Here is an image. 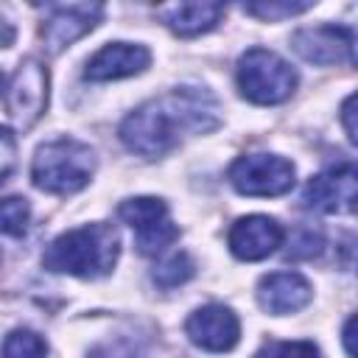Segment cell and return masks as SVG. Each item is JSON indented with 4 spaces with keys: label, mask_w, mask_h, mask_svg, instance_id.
Listing matches in <instances>:
<instances>
[{
    "label": "cell",
    "mask_w": 358,
    "mask_h": 358,
    "mask_svg": "<svg viewBox=\"0 0 358 358\" xmlns=\"http://www.w3.org/2000/svg\"><path fill=\"white\" fill-rule=\"evenodd\" d=\"M193 271H196V266H193L190 255L187 252H173L162 263L154 266V274L151 277H154V282L159 288H176L182 282H187L193 277Z\"/></svg>",
    "instance_id": "17"
},
{
    "label": "cell",
    "mask_w": 358,
    "mask_h": 358,
    "mask_svg": "<svg viewBox=\"0 0 358 358\" xmlns=\"http://www.w3.org/2000/svg\"><path fill=\"white\" fill-rule=\"evenodd\" d=\"M355 95H347V101L341 103V120H344V129H347V137H350V143H355L358 140V134H355Z\"/></svg>",
    "instance_id": "23"
},
{
    "label": "cell",
    "mask_w": 358,
    "mask_h": 358,
    "mask_svg": "<svg viewBox=\"0 0 358 358\" xmlns=\"http://www.w3.org/2000/svg\"><path fill=\"white\" fill-rule=\"evenodd\" d=\"M355 187H358V176H355L352 162L324 168L322 173L308 179V185L302 190V207L313 210V213H324V215L352 213Z\"/></svg>",
    "instance_id": "9"
},
{
    "label": "cell",
    "mask_w": 358,
    "mask_h": 358,
    "mask_svg": "<svg viewBox=\"0 0 358 358\" xmlns=\"http://www.w3.org/2000/svg\"><path fill=\"white\" fill-rule=\"evenodd\" d=\"M260 352H305V355H316V344L310 341H280V344H266Z\"/></svg>",
    "instance_id": "22"
},
{
    "label": "cell",
    "mask_w": 358,
    "mask_h": 358,
    "mask_svg": "<svg viewBox=\"0 0 358 358\" xmlns=\"http://www.w3.org/2000/svg\"><path fill=\"white\" fill-rule=\"evenodd\" d=\"M117 255L120 238L109 224H84L53 238L42 255V266L56 274L95 280L115 268Z\"/></svg>",
    "instance_id": "2"
},
{
    "label": "cell",
    "mask_w": 358,
    "mask_h": 358,
    "mask_svg": "<svg viewBox=\"0 0 358 358\" xmlns=\"http://www.w3.org/2000/svg\"><path fill=\"white\" fill-rule=\"evenodd\" d=\"M45 352H48L45 338L28 327L11 330L3 341V355H8V358H31V355H45Z\"/></svg>",
    "instance_id": "18"
},
{
    "label": "cell",
    "mask_w": 358,
    "mask_h": 358,
    "mask_svg": "<svg viewBox=\"0 0 358 358\" xmlns=\"http://www.w3.org/2000/svg\"><path fill=\"white\" fill-rule=\"evenodd\" d=\"M187 338L210 352H227L241 338V322L227 305H201L196 308L185 322Z\"/></svg>",
    "instance_id": "11"
},
{
    "label": "cell",
    "mask_w": 358,
    "mask_h": 358,
    "mask_svg": "<svg viewBox=\"0 0 358 358\" xmlns=\"http://www.w3.org/2000/svg\"><path fill=\"white\" fill-rule=\"evenodd\" d=\"M151 64V53L143 45L131 42H109L98 53L87 59L84 78L87 81H115V78H129L143 73Z\"/></svg>",
    "instance_id": "14"
},
{
    "label": "cell",
    "mask_w": 358,
    "mask_h": 358,
    "mask_svg": "<svg viewBox=\"0 0 358 358\" xmlns=\"http://www.w3.org/2000/svg\"><path fill=\"white\" fill-rule=\"evenodd\" d=\"M235 78H238L241 95L260 106L282 103L296 90V70L282 56L266 48H249L238 59Z\"/></svg>",
    "instance_id": "4"
},
{
    "label": "cell",
    "mask_w": 358,
    "mask_h": 358,
    "mask_svg": "<svg viewBox=\"0 0 358 358\" xmlns=\"http://www.w3.org/2000/svg\"><path fill=\"white\" fill-rule=\"evenodd\" d=\"M14 36H17L14 25H11L8 20H3V17H0V48H8V45H14Z\"/></svg>",
    "instance_id": "24"
},
{
    "label": "cell",
    "mask_w": 358,
    "mask_h": 358,
    "mask_svg": "<svg viewBox=\"0 0 358 358\" xmlns=\"http://www.w3.org/2000/svg\"><path fill=\"white\" fill-rule=\"evenodd\" d=\"M227 0H157V20L176 36H201L213 31L224 17Z\"/></svg>",
    "instance_id": "12"
},
{
    "label": "cell",
    "mask_w": 358,
    "mask_h": 358,
    "mask_svg": "<svg viewBox=\"0 0 358 358\" xmlns=\"http://www.w3.org/2000/svg\"><path fill=\"white\" fill-rule=\"evenodd\" d=\"M285 241V229L271 215H243L229 229V252L238 260H263L274 255Z\"/></svg>",
    "instance_id": "13"
},
{
    "label": "cell",
    "mask_w": 358,
    "mask_h": 358,
    "mask_svg": "<svg viewBox=\"0 0 358 358\" xmlns=\"http://www.w3.org/2000/svg\"><path fill=\"white\" fill-rule=\"evenodd\" d=\"M48 67L36 59H25L20 62V67L11 76L8 84V95H6V106L11 120L20 129H31L48 109Z\"/></svg>",
    "instance_id": "8"
},
{
    "label": "cell",
    "mask_w": 358,
    "mask_h": 358,
    "mask_svg": "<svg viewBox=\"0 0 358 358\" xmlns=\"http://www.w3.org/2000/svg\"><path fill=\"white\" fill-rule=\"evenodd\" d=\"M310 282L296 271H271L257 282V302L271 316L296 313L310 302Z\"/></svg>",
    "instance_id": "15"
},
{
    "label": "cell",
    "mask_w": 358,
    "mask_h": 358,
    "mask_svg": "<svg viewBox=\"0 0 358 358\" xmlns=\"http://www.w3.org/2000/svg\"><path fill=\"white\" fill-rule=\"evenodd\" d=\"M0 90H3V73H0Z\"/></svg>",
    "instance_id": "26"
},
{
    "label": "cell",
    "mask_w": 358,
    "mask_h": 358,
    "mask_svg": "<svg viewBox=\"0 0 358 358\" xmlns=\"http://www.w3.org/2000/svg\"><path fill=\"white\" fill-rule=\"evenodd\" d=\"M241 196H282L294 187V165L277 154H243L227 171Z\"/></svg>",
    "instance_id": "7"
},
{
    "label": "cell",
    "mask_w": 358,
    "mask_h": 358,
    "mask_svg": "<svg viewBox=\"0 0 358 358\" xmlns=\"http://www.w3.org/2000/svg\"><path fill=\"white\" fill-rule=\"evenodd\" d=\"M322 246H324V238H322L319 229H313V227H299V229L294 232L288 249H285V257H288V260H308V257H316V255L322 252Z\"/></svg>",
    "instance_id": "20"
},
{
    "label": "cell",
    "mask_w": 358,
    "mask_h": 358,
    "mask_svg": "<svg viewBox=\"0 0 358 358\" xmlns=\"http://www.w3.org/2000/svg\"><path fill=\"white\" fill-rule=\"evenodd\" d=\"M95 151L73 137L42 143L31 162V179L39 190L53 196H70L90 185L95 173Z\"/></svg>",
    "instance_id": "3"
},
{
    "label": "cell",
    "mask_w": 358,
    "mask_h": 358,
    "mask_svg": "<svg viewBox=\"0 0 358 358\" xmlns=\"http://www.w3.org/2000/svg\"><path fill=\"white\" fill-rule=\"evenodd\" d=\"M17 165V140H14V131L0 126V185L11 176Z\"/></svg>",
    "instance_id": "21"
},
{
    "label": "cell",
    "mask_w": 358,
    "mask_h": 358,
    "mask_svg": "<svg viewBox=\"0 0 358 358\" xmlns=\"http://www.w3.org/2000/svg\"><path fill=\"white\" fill-rule=\"evenodd\" d=\"M31 207L22 196L0 199V232L3 235H22L28 229Z\"/></svg>",
    "instance_id": "19"
},
{
    "label": "cell",
    "mask_w": 358,
    "mask_h": 358,
    "mask_svg": "<svg viewBox=\"0 0 358 358\" xmlns=\"http://www.w3.org/2000/svg\"><path fill=\"white\" fill-rule=\"evenodd\" d=\"M352 322H355V316H350L347 324H344V347H347L350 355H355V344H352Z\"/></svg>",
    "instance_id": "25"
},
{
    "label": "cell",
    "mask_w": 358,
    "mask_h": 358,
    "mask_svg": "<svg viewBox=\"0 0 358 358\" xmlns=\"http://www.w3.org/2000/svg\"><path fill=\"white\" fill-rule=\"evenodd\" d=\"M106 0H45V22L39 28V36L48 48V53H62L76 39L90 34L101 17H103Z\"/></svg>",
    "instance_id": "6"
},
{
    "label": "cell",
    "mask_w": 358,
    "mask_h": 358,
    "mask_svg": "<svg viewBox=\"0 0 358 358\" xmlns=\"http://www.w3.org/2000/svg\"><path fill=\"white\" fill-rule=\"evenodd\" d=\"M117 215L134 229V246L140 255H162L176 238L179 227L171 221L168 204L154 196H134L120 201Z\"/></svg>",
    "instance_id": "5"
},
{
    "label": "cell",
    "mask_w": 358,
    "mask_h": 358,
    "mask_svg": "<svg viewBox=\"0 0 358 358\" xmlns=\"http://www.w3.org/2000/svg\"><path fill=\"white\" fill-rule=\"evenodd\" d=\"M291 48L313 64H352L355 34L350 25H313L291 36Z\"/></svg>",
    "instance_id": "10"
},
{
    "label": "cell",
    "mask_w": 358,
    "mask_h": 358,
    "mask_svg": "<svg viewBox=\"0 0 358 358\" xmlns=\"http://www.w3.org/2000/svg\"><path fill=\"white\" fill-rule=\"evenodd\" d=\"M238 3L255 20L280 22V20H288V17H296V14L308 11L316 0H238Z\"/></svg>",
    "instance_id": "16"
},
{
    "label": "cell",
    "mask_w": 358,
    "mask_h": 358,
    "mask_svg": "<svg viewBox=\"0 0 358 358\" xmlns=\"http://www.w3.org/2000/svg\"><path fill=\"white\" fill-rule=\"evenodd\" d=\"M221 126V103L204 87H176L140 103L120 123V143L145 159L179 145L185 134H207Z\"/></svg>",
    "instance_id": "1"
}]
</instances>
